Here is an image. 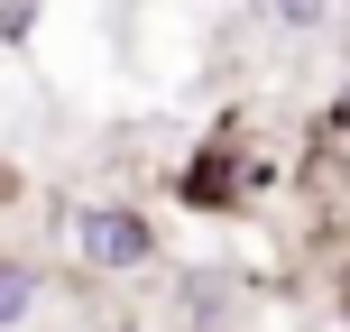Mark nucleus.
I'll list each match as a JSON object with an SVG mask.
<instances>
[{"mask_svg":"<svg viewBox=\"0 0 350 332\" xmlns=\"http://www.w3.org/2000/svg\"><path fill=\"white\" fill-rule=\"evenodd\" d=\"M267 175H277V166H267V148L249 139V120L221 111V120L175 157V203H185V212H249L267 194Z\"/></svg>","mask_w":350,"mask_h":332,"instance_id":"nucleus-1","label":"nucleus"},{"mask_svg":"<svg viewBox=\"0 0 350 332\" xmlns=\"http://www.w3.org/2000/svg\"><path fill=\"white\" fill-rule=\"evenodd\" d=\"M74 231V259L92 268V277H148V268L166 259V231L148 203H129V194H102V203H74L65 212Z\"/></svg>","mask_w":350,"mask_h":332,"instance_id":"nucleus-2","label":"nucleus"},{"mask_svg":"<svg viewBox=\"0 0 350 332\" xmlns=\"http://www.w3.org/2000/svg\"><path fill=\"white\" fill-rule=\"evenodd\" d=\"M304 157H314V175H350V74L323 92L314 120H304Z\"/></svg>","mask_w":350,"mask_h":332,"instance_id":"nucleus-3","label":"nucleus"},{"mask_svg":"<svg viewBox=\"0 0 350 332\" xmlns=\"http://www.w3.org/2000/svg\"><path fill=\"white\" fill-rule=\"evenodd\" d=\"M46 268H37V259H18V249H0V332H18V323H28L37 314V305H46Z\"/></svg>","mask_w":350,"mask_h":332,"instance_id":"nucleus-4","label":"nucleus"},{"mask_svg":"<svg viewBox=\"0 0 350 332\" xmlns=\"http://www.w3.org/2000/svg\"><path fill=\"white\" fill-rule=\"evenodd\" d=\"M267 18H277L286 37H323V18H332V0H267Z\"/></svg>","mask_w":350,"mask_h":332,"instance_id":"nucleus-5","label":"nucleus"},{"mask_svg":"<svg viewBox=\"0 0 350 332\" xmlns=\"http://www.w3.org/2000/svg\"><path fill=\"white\" fill-rule=\"evenodd\" d=\"M46 28V0H0V47H28Z\"/></svg>","mask_w":350,"mask_h":332,"instance_id":"nucleus-6","label":"nucleus"},{"mask_svg":"<svg viewBox=\"0 0 350 332\" xmlns=\"http://www.w3.org/2000/svg\"><path fill=\"white\" fill-rule=\"evenodd\" d=\"M332 305H341V314H350V259L332 268Z\"/></svg>","mask_w":350,"mask_h":332,"instance_id":"nucleus-7","label":"nucleus"}]
</instances>
